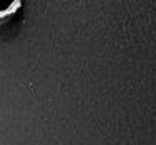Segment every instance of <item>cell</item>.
<instances>
[{"mask_svg": "<svg viewBox=\"0 0 156 145\" xmlns=\"http://www.w3.org/2000/svg\"><path fill=\"white\" fill-rule=\"evenodd\" d=\"M22 7V0H0V22L15 15Z\"/></svg>", "mask_w": 156, "mask_h": 145, "instance_id": "6da1fadb", "label": "cell"}]
</instances>
